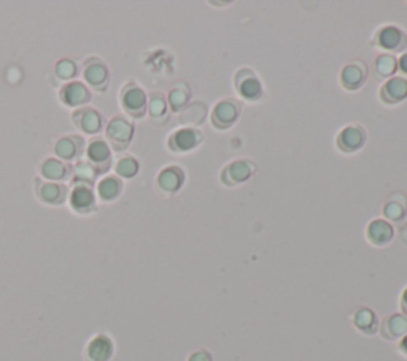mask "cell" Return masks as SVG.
<instances>
[{
	"label": "cell",
	"mask_w": 407,
	"mask_h": 361,
	"mask_svg": "<svg viewBox=\"0 0 407 361\" xmlns=\"http://www.w3.org/2000/svg\"><path fill=\"white\" fill-rule=\"evenodd\" d=\"M240 115V104L233 99H223L213 107L212 125L213 127L225 131L234 125Z\"/></svg>",
	"instance_id": "cell-1"
},
{
	"label": "cell",
	"mask_w": 407,
	"mask_h": 361,
	"mask_svg": "<svg viewBox=\"0 0 407 361\" xmlns=\"http://www.w3.org/2000/svg\"><path fill=\"white\" fill-rule=\"evenodd\" d=\"M374 42L379 48L393 53H401L407 48L406 32L396 26H385L382 29H379Z\"/></svg>",
	"instance_id": "cell-2"
},
{
	"label": "cell",
	"mask_w": 407,
	"mask_h": 361,
	"mask_svg": "<svg viewBox=\"0 0 407 361\" xmlns=\"http://www.w3.org/2000/svg\"><path fill=\"white\" fill-rule=\"evenodd\" d=\"M234 88L247 100H258L263 96V85L252 69H240L236 73Z\"/></svg>",
	"instance_id": "cell-3"
},
{
	"label": "cell",
	"mask_w": 407,
	"mask_h": 361,
	"mask_svg": "<svg viewBox=\"0 0 407 361\" xmlns=\"http://www.w3.org/2000/svg\"><path fill=\"white\" fill-rule=\"evenodd\" d=\"M253 174H255V164L250 159L233 161L223 169L221 182L225 183L226 187H237L252 179Z\"/></svg>",
	"instance_id": "cell-4"
},
{
	"label": "cell",
	"mask_w": 407,
	"mask_h": 361,
	"mask_svg": "<svg viewBox=\"0 0 407 361\" xmlns=\"http://www.w3.org/2000/svg\"><path fill=\"white\" fill-rule=\"evenodd\" d=\"M121 104L131 117L140 118L147 112V94L137 85H127L121 93Z\"/></svg>",
	"instance_id": "cell-5"
},
{
	"label": "cell",
	"mask_w": 407,
	"mask_h": 361,
	"mask_svg": "<svg viewBox=\"0 0 407 361\" xmlns=\"http://www.w3.org/2000/svg\"><path fill=\"white\" fill-rule=\"evenodd\" d=\"M366 144V131L358 125L345 126L341 132L337 134L336 145L342 153H355L361 150Z\"/></svg>",
	"instance_id": "cell-6"
},
{
	"label": "cell",
	"mask_w": 407,
	"mask_h": 361,
	"mask_svg": "<svg viewBox=\"0 0 407 361\" xmlns=\"http://www.w3.org/2000/svg\"><path fill=\"white\" fill-rule=\"evenodd\" d=\"M134 135V126L127 122L125 118L117 117L113 118L107 126V137L115 150H125L129 142L132 140Z\"/></svg>",
	"instance_id": "cell-7"
},
{
	"label": "cell",
	"mask_w": 407,
	"mask_h": 361,
	"mask_svg": "<svg viewBox=\"0 0 407 361\" xmlns=\"http://www.w3.org/2000/svg\"><path fill=\"white\" fill-rule=\"evenodd\" d=\"M366 78H368V66L363 61H354L347 66H344L341 70V85L344 90L347 91H356L364 85Z\"/></svg>",
	"instance_id": "cell-8"
},
{
	"label": "cell",
	"mask_w": 407,
	"mask_h": 361,
	"mask_svg": "<svg viewBox=\"0 0 407 361\" xmlns=\"http://www.w3.org/2000/svg\"><path fill=\"white\" fill-rule=\"evenodd\" d=\"M202 142V132L194 127H183L169 137V147L172 152H191Z\"/></svg>",
	"instance_id": "cell-9"
},
{
	"label": "cell",
	"mask_w": 407,
	"mask_h": 361,
	"mask_svg": "<svg viewBox=\"0 0 407 361\" xmlns=\"http://www.w3.org/2000/svg\"><path fill=\"white\" fill-rule=\"evenodd\" d=\"M115 352L113 340L105 335L94 336L85 349L86 361H110Z\"/></svg>",
	"instance_id": "cell-10"
},
{
	"label": "cell",
	"mask_w": 407,
	"mask_h": 361,
	"mask_svg": "<svg viewBox=\"0 0 407 361\" xmlns=\"http://www.w3.org/2000/svg\"><path fill=\"white\" fill-rule=\"evenodd\" d=\"M381 100L386 105H395L407 98V80L401 77H393L385 81L381 88Z\"/></svg>",
	"instance_id": "cell-11"
},
{
	"label": "cell",
	"mask_w": 407,
	"mask_h": 361,
	"mask_svg": "<svg viewBox=\"0 0 407 361\" xmlns=\"http://www.w3.org/2000/svg\"><path fill=\"white\" fill-rule=\"evenodd\" d=\"M381 336L386 340H398L407 335V317L403 313H391L381 323Z\"/></svg>",
	"instance_id": "cell-12"
},
{
	"label": "cell",
	"mask_w": 407,
	"mask_h": 361,
	"mask_svg": "<svg viewBox=\"0 0 407 361\" xmlns=\"http://www.w3.org/2000/svg\"><path fill=\"white\" fill-rule=\"evenodd\" d=\"M158 187L166 194L177 193L185 182V172L179 166H169L162 169L158 175Z\"/></svg>",
	"instance_id": "cell-13"
},
{
	"label": "cell",
	"mask_w": 407,
	"mask_h": 361,
	"mask_svg": "<svg viewBox=\"0 0 407 361\" xmlns=\"http://www.w3.org/2000/svg\"><path fill=\"white\" fill-rule=\"evenodd\" d=\"M366 237L368 241L376 245V247H385L393 241V226L385 220H372L366 229Z\"/></svg>",
	"instance_id": "cell-14"
},
{
	"label": "cell",
	"mask_w": 407,
	"mask_h": 361,
	"mask_svg": "<svg viewBox=\"0 0 407 361\" xmlns=\"http://www.w3.org/2000/svg\"><path fill=\"white\" fill-rule=\"evenodd\" d=\"M60 99H63V102L67 105L78 107L86 104V102H90L91 94L83 83H80V81H72V83H67L63 88V91H60Z\"/></svg>",
	"instance_id": "cell-15"
},
{
	"label": "cell",
	"mask_w": 407,
	"mask_h": 361,
	"mask_svg": "<svg viewBox=\"0 0 407 361\" xmlns=\"http://www.w3.org/2000/svg\"><path fill=\"white\" fill-rule=\"evenodd\" d=\"M70 206L80 214L91 212L94 206H96L92 189L88 185H77L70 193Z\"/></svg>",
	"instance_id": "cell-16"
},
{
	"label": "cell",
	"mask_w": 407,
	"mask_h": 361,
	"mask_svg": "<svg viewBox=\"0 0 407 361\" xmlns=\"http://www.w3.org/2000/svg\"><path fill=\"white\" fill-rule=\"evenodd\" d=\"M352 322H354L355 328L358 331H361L366 336L376 335V331L379 330V320L374 310H371L369 308H359L355 310L354 315H352Z\"/></svg>",
	"instance_id": "cell-17"
},
{
	"label": "cell",
	"mask_w": 407,
	"mask_h": 361,
	"mask_svg": "<svg viewBox=\"0 0 407 361\" xmlns=\"http://www.w3.org/2000/svg\"><path fill=\"white\" fill-rule=\"evenodd\" d=\"M73 120L75 125H78L86 134H96L102 127V118L100 115L92 110V108H81L73 113Z\"/></svg>",
	"instance_id": "cell-18"
},
{
	"label": "cell",
	"mask_w": 407,
	"mask_h": 361,
	"mask_svg": "<svg viewBox=\"0 0 407 361\" xmlns=\"http://www.w3.org/2000/svg\"><path fill=\"white\" fill-rule=\"evenodd\" d=\"M88 158H90L92 164L97 166L99 169L102 167V164L107 169V166L110 164V148H108L107 142H104L102 139L92 140L90 147H88Z\"/></svg>",
	"instance_id": "cell-19"
},
{
	"label": "cell",
	"mask_w": 407,
	"mask_h": 361,
	"mask_svg": "<svg viewBox=\"0 0 407 361\" xmlns=\"http://www.w3.org/2000/svg\"><path fill=\"white\" fill-rule=\"evenodd\" d=\"M67 194V189L63 185H58V183H43L38 189L40 199L46 204H60L64 202Z\"/></svg>",
	"instance_id": "cell-20"
},
{
	"label": "cell",
	"mask_w": 407,
	"mask_h": 361,
	"mask_svg": "<svg viewBox=\"0 0 407 361\" xmlns=\"http://www.w3.org/2000/svg\"><path fill=\"white\" fill-rule=\"evenodd\" d=\"M396 69H398V61L395 56H391V54H381V56H377L374 63V73L377 80L391 77V75L396 72Z\"/></svg>",
	"instance_id": "cell-21"
},
{
	"label": "cell",
	"mask_w": 407,
	"mask_h": 361,
	"mask_svg": "<svg viewBox=\"0 0 407 361\" xmlns=\"http://www.w3.org/2000/svg\"><path fill=\"white\" fill-rule=\"evenodd\" d=\"M85 78H86V81L91 86L100 90V88L105 86L107 80H108L107 67L104 64H100V63L90 64V66L86 67V70H85Z\"/></svg>",
	"instance_id": "cell-22"
},
{
	"label": "cell",
	"mask_w": 407,
	"mask_h": 361,
	"mask_svg": "<svg viewBox=\"0 0 407 361\" xmlns=\"http://www.w3.org/2000/svg\"><path fill=\"white\" fill-rule=\"evenodd\" d=\"M121 188H123V185H121L117 177H105L99 182L97 193L104 201H113L121 193Z\"/></svg>",
	"instance_id": "cell-23"
},
{
	"label": "cell",
	"mask_w": 407,
	"mask_h": 361,
	"mask_svg": "<svg viewBox=\"0 0 407 361\" xmlns=\"http://www.w3.org/2000/svg\"><path fill=\"white\" fill-rule=\"evenodd\" d=\"M42 175L50 180H60L67 175V167L59 159L50 158L42 164Z\"/></svg>",
	"instance_id": "cell-24"
},
{
	"label": "cell",
	"mask_w": 407,
	"mask_h": 361,
	"mask_svg": "<svg viewBox=\"0 0 407 361\" xmlns=\"http://www.w3.org/2000/svg\"><path fill=\"white\" fill-rule=\"evenodd\" d=\"M188 100H189V90L185 85L175 86L174 90L169 93V104H171V108L174 112L183 110L188 104Z\"/></svg>",
	"instance_id": "cell-25"
},
{
	"label": "cell",
	"mask_w": 407,
	"mask_h": 361,
	"mask_svg": "<svg viewBox=\"0 0 407 361\" xmlns=\"http://www.w3.org/2000/svg\"><path fill=\"white\" fill-rule=\"evenodd\" d=\"M80 142V139L77 140ZM75 139L72 137H64L58 140L56 147H54V152L59 156L60 159H73L78 153V147H77Z\"/></svg>",
	"instance_id": "cell-26"
},
{
	"label": "cell",
	"mask_w": 407,
	"mask_h": 361,
	"mask_svg": "<svg viewBox=\"0 0 407 361\" xmlns=\"http://www.w3.org/2000/svg\"><path fill=\"white\" fill-rule=\"evenodd\" d=\"M148 112H150V117L153 120L166 121L167 120V104L166 99L162 94L154 93L150 99V107H148Z\"/></svg>",
	"instance_id": "cell-27"
},
{
	"label": "cell",
	"mask_w": 407,
	"mask_h": 361,
	"mask_svg": "<svg viewBox=\"0 0 407 361\" xmlns=\"http://www.w3.org/2000/svg\"><path fill=\"white\" fill-rule=\"evenodd\" d=\"M139 172V162L132 156H125L117 162V174L125 179H132Z\"/></svg>",
	"instance_id": "cell-28"
},
{
	"label": "cell",
	"mask_w": 407,
	"mask_h": 361,
	"mask_svg": "<svg viewBox=\"0 0 407 361\" xmlns=\"http://www.w3.org/2000/svg\"><path fill=\"white\" fill-rule=\"evenodd\" d=\"M406 207L407 206H401V202H399V201L391 199V201H388V202L385 204L384 214H385L386 218H388V220L399 221V220H403V216L406 214Z\"/></svg>",
	"instance_id": "cell-29"
},
{
	"label": "cell",
	"mask_w": 407,
	"mask_h": 361,
	"mask_svg": "<svg viewBox=\"0 0 407 361\" xmlns=\"http://www.w3.org/2000/svg\"><path fill=\"white\" fill-rule=\"evenodd\" d=\"M77 73V67L69 59H63L56 64V75L63 80H69Z\"/></svg>",
	"instance_id": "cell-30"
},
{
	"label": "cell",
	"mask_w": 407,
	"mask_h": 361,
	"mask_svg": "<svg viewBox=\"0 0 407 361\" xmlns=\"http://www.w3.org/2000/svg\"><path fill=\"white\" fill-rule=\"evenodd\" d=\"M94 177H96V170H94L92 166L90 164H80L75 170V179L73 182H85L86 183H91L94 180Z\"/></svg>",
	"instance_id": "cell-31"
},
{
	"label": "cell",
	"mask_w": 407,
	"mask_h": 361,
	"mask_svg": "<svg viewBox=\"0 0 407 361\" xmlns=\"http://www.w3.org/2000/svg\"><path fill=\"white\" fill-rule=\"evenodd\" d=\"M198 107L199 104H194L188 108V110H185V113H183V117H189L191 115V118L186 120L185 122H188V125H201V122L204 121V118H206V115H198Z\"/></svg>",
	"instance_id": "cell-32"
},
{
	"label": "cell",
	"mask_w": 407,
	"mask_h": 361,
	"mask_svg": "<svg viewBox=\"0 0 407 361\" xmlns=\"http://www.w3.org/2000/svg\"><path fill=\"white\" fill-rule=\"evenodd\" d=\"M188 361H213V358H212V353L207 352L206 349H201V350L193 352L191 355L188 357Z\"/></svg>",
	"instance_id": "cell-33"
},
{
	"label": "cell",
	"mask_w": 407,
	"mask_h": 361,
	"mask_svg": "<svg viewBox=\"0 0 407 361\" xmlns=\"http://www.w3.org/2000/svg\"><path fill=\"white\" fill-rule=\"evenodd\" d=\"M398 67H399V69H401L403 73L407 75V51L403 54L401 59L398 61Z\"/></svg>",
	"instance_id": "cell-34"
},
{
	"label": "cell",
	"mask_w": 407,
	"mask_h": 361,
	"mask_svg": "<svg viewBox=\"0 0 407 361\" xmlns=\"http://www.w3.org/2000/svg\"><path fill=\"white\" fill-rule=\"evenodd\" d=\"M401 309L404 315H407V288L403 291V296H401Z\"/></svg>",
	"instance_id": "cell-35"
},
{
	"label": "cell",
	"mask_w": 407,
	"mask_h": 361,
	"mask_svg": "<svg viewBox=\"0 0 407 361\" xmlns=\"http://www.w3.org/2000/svg\"><path fill=\"white\" fill-rule=\"evenodd\" d=\"M399 352L407 357V335L401 339V342H399Z\"/></svg>",
	"instance_id": "cell-36"
},
{
	"label": "cell",
	"mask_w": 407,
	"mask_h": 361,
	"mask_svg": "<svg viewBox=\"0 0 407 361\" xmlns=\"http://www.w3.org/2000/svg\"><path fill=\"white\" fill-rule=\"evenodd\" d=\"M399 233H401V239H403V242L407 245V223L404 224V226L399 229Z\"/></svg>",
	"instance_id": "cell-37"
}]
</instances>
